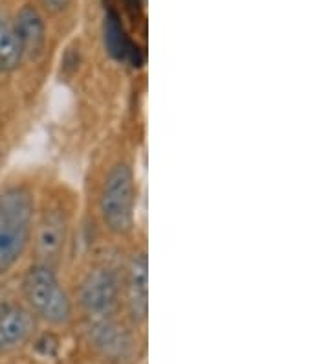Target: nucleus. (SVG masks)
I'll return each instance as SVG.
<instances>
[{
  "label": "nucleus",
  "mask_w": 330,
  "mask_h": 364,
  "mask_svg": "<svg viewBox=\"0 0 330 364\" xmlns=\"http://www.w3.org/2000/svg\"><path fill=\"white\" fill-rule=\"evenodd\" d=\"M35 213L30 188L9 186L0 191V276L8 274L30 247Z\"/></svg>",
  "instance_id": "nucleus-1"
},
{
  "label": "nucleus",
  "mask_w": 330,
  "mask_h": 364,
  "mask_svg": "<svg viewBox=\"0 0 330 364\" xmlns=\"http://www.w3.org/2000/svg\"><path fill=\"white\" fill-rule=\"evenodd\" d=\"M103 39H105L106 52L114 59H127L128 53L132 52L131 43L127 39V33L123 30V24L119 21L118 14L110 9L105 15V23H103Z\"/></svg>",
  "instance_id": "nucleus-11"
},
{
  "label": "nucleus",
  "mask_w": 330,
  "mask_h": 364,
  "mask_svg": "<svg viewBox=\"0 0 330 364\" xmlns=\"http://www.w3.org/2000/svg\"><path fill=\"white\" fill-rule=\"evenodd\" d=\"M21 291L33 316L53 326H62L72 318L74 306L53 267L33 263L22 276Z\"/></svg>",
  "instance_id": "nucleus-2"
},
{
  "label": "nucleus",
  "mask_w": 330,
  "mask_h": 364,
  "mask_svg": "<svg viewBox=\"0 0 330 364\" xmlns=\"http://www.w3.org/2000/svg\"><path fill=\"white\" fill-rule=\"evenodd\" d=\"M70 235V218L61 203H52L33 225L37 262L53 267L59 263Z\"/></svg>",
  "instance_id": "nucleus-5"
},
{
  "label": "nucleus",
  "mask_w": 330,
  "mask_h": 364,
  "mask_svg": "<svg viewBox=\"0 0 330 364\" xmlns=\"http://www.w3.org/2000/svg\"><path fill=\"white\" fill-rule=\"evenodd\" d=\"M136 208V182L134 171L127 162H116L109 169L99 191V215L109 232L123 235L134 225Z\"/></svg>",
  "instance_id": "nucleus-3"
},
{
  "label": "nucleus",
  "mask_w": 330,
  "mask_h": 364,
  "mask_svg": "<svg viewBox=\"0 0 330 364\" xmlns=\"http://www.w3.org/2000/svg\"><path fill=\"white\" fill-rule=\"evenodd\" d=\"M24 59L21 41L15 31L13 21L0 14V72H13Z\"/></svg>",
  "instance_id": "nucleus-10"
},
{
  "label": "nucleus",
  "mask_w": 330,
  "mask_h": 364,
  "mask_svg": "<svg viewBox=\"0 0 330 364\" xmlns=\"http://www.w3.org/2000/svg\"><path fill=\"white\" fill-rule=\"evenodd\" d=\"M70 4L72 0H40V6L44 8V11H48L52 15L62 14L65 9H68Z\"/></svg>",
  "instance_id": "nucleus-12"
},
{
  "label": "nucleus",
  "mask_w": 330,
  "mask_h": 364,
  "mask_svg": "<svg viewBox=\"0 0 330 364\" xmlns=\"http://www.w3.org/2000/svg\"><path fill=\"white\" fill-rule=\"evenodd\" d=\"M35 328V316L26 306L6 302L0 306V353L21 348L30 341Z\"/></svg>",
  "instance_id": "nucleus-8"
},
{
  "label": "nucleus",
  "mask_w": 330,
  "mask_h": 364,
  "mask_svg": "<svg viewBox=\"0 0 330 364\" xmlns=\"http://www.w3.org/2000/svg\"><path fill=\"white\" fill-rule=\"evenodd\" d=\"M13 26L21 41L24 58L39 59L46 48V26L39 9L31 4L22 6L17 17L13 18Z\"/></svg>",
  "instance_id": "nucleus-9"
},
{
  "label": "nucleus",
  "mask_w": 330,
  "mask_h": 364,
  "mask_svg": "<svg viewBox=\"0 0 330 364\" xmlns=\"http://www.w3.org/2000/svg\"><path fill=\"white\" fill-rule=\"evenodd\" d=\"M121 293H123V284L118 269L101 263L92 267L83 276L77 291V302L88 316L99 318V316H109L114 311Z\"/></svg>",
  "instance_id": "nucleus-4"
},
{
  "label": "nucleus",
  "mask_w": 330,
  "mask_h": 364,
  "mask_svg": "<svg viewBox=\"0 0 330 364\" xmlns=\"http://www.w3.org/2000/svg\"><path fill=\"white\" fill-rule=\"evenodd\" d=\"M88 342L92 344L94 350L106 360L121 363L128 359L134 350L132 335L123 324H119L109 316L92 318L87 329Z\"/></svg>",
  "instance_id": "nucleus-6"
},
{
  "label": "nucleus",
  "mask_w": 330,
  "mask_h": 364,
  "mask_svg": "<svg viewBox=\"0 0 330 364\" xmlns=\"http://www.w3.org/2000/svg\"><path fill=\"white\" fill-rule=\"evenodd\" d=\"M121 284L131 318L136 324L145 322L149 315V259L145 252L132 256Z\"/></svg>",
  "instance_id": "nucleus-7"
}]
</instances>
